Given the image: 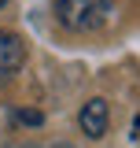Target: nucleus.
<instances>
[{
    "instance_id": "2",
    "label": "nucleus",
    "mask_w": 140,
    "mask_h": 148,
    "mask_svg": "<svg viewBox=\"0 0 140 148\" xmlns=\"http://www.w3.org/2000/svg\"><path fill=\"white\" fill-rule=\"evenodd\" d=\"M26 63V45L15 34H0V85H7Z\"/></svg>"
},
{
    "instance_id": "3",
    "label": "nucleus",
    "mask_w": 140,
    "mask_h": 148,
    "mask_svg": "<svg viewBox=\"0 0 140 148\" xmlns=\"http://www.w3.org/2000/svg\"><path fill=\"white\" fill-rule=\"evenodd\" d=\"M77 122H81V130H85L92 141H100L107 133V122H111V111H107V100H88L85 108H81V115H77Z\"/></svg>"
},
{
    "instance_id": "5",
    "label": "nucleus",
    "mask_w": 140,
    "mask_h": 148,
    "mask_svg": "<svg viewBox=\"0 0 140 148\" xmlns=\"http://www.w3.org/2000/svg\"><path fill=\"white\" fill-rule=\"evenodd\" d=\"M4 4H7V0H0V11H4Z\"/></svg>"
},
{
    "instance_id": "4",
    "label": "nucleus",
    "mask_w": 140,
    "mask_h": 148,
    "mask_svg": "<svg viewBox=\"0 0 140 148\" xmlns=\"http://www.w3.org/2000/svg\"><path fill=\"white\" fill-rule=\"evenodd\" d=\"M18 122H26V126H41V111H18Z\"/></svg>"
},
{
    "instance_id": "1",
    "label": "nucleus",
    "mask_w": 140,
    "mask_h": 148,
    "mask_svg": "<svg viewBox=\"0 0 140 148\" xmlns=\"http://www.w3.org/2000/svg\"><path fill=\"white\" fill-rule=\"evenodd\" d=\"M114 11V0H55V18L70 34H92L100 30Z\"/></svg>"
}]
</instances>
